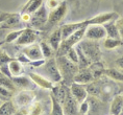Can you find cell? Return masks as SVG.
<instances>
[{"mask_svg":"<svg viewBox=\"0 0 123 115\" xmlns=\"http://www.w3.org/2000/svg\"><path fill=\"white\" fill-rule=\"evenodd\" d=\"M55 62H56L57 68L60 70L61 76H62V83H64L67 86H70V84L73 83V79H74L75 74L78 71L77 65L72 63L69 61L65 55H61V57L55 58Z\"/></svg>","mask_w":123,"mask_h":115,"instance_id":"6da1fadb","label":"cell"},{"mask_svg":"<svg viewBox=\"0 0 123 115\" xmlns=\"http://www.w3.org/2000/svg\"><path fill=\"white\" fill-rule=\"evenodd\" d=\"M78 46L80 47L81 51L84 52L86 58L89 60V62L93 63V62L101 61L102 58V52L100 49V45L98 41H93V40H88V39H82L78 43Z\"/></svg>","mask_w":123,"mask_h":115,"instance_id":"7a4b0ae2","label":"cell"},{"mask_svg":"<svg viewBox=\"0 0 123 115\" xmlns=\"http://www.w3.org/2000/svg\"><path fill=\"white\" fill-rule=\"evenodd\" d=\"M85 30H86V27H82V28L76 30V32L71 34L68 38L63 40L62 43H61V45H60V47H58V49H57V51H56V57L65 55L70 48H72V47H74L75 45H77L78 43L84 39Z\"/></svg>","mask_w":123,"mask_h":115,"instance_id":"3957f363","label":"cell"},{"mask_svg":"<svg viewBox=\"0 0 123 115\" xmlns=\"http://www.w3.org/2000/svg\"><path fill=\"white\" fill-rule=\"evenodd\" d=\"M35 98H36V94L31 90L23 89L20 90L19 92L15 93L12 101H14V104L16 105L17 108L21 109V108H28L35 101Z\"/></svg>","mask_w":123,"mask_h":115,"instance_id":"277c9868","label":"cell"},{"mask_svg":"<svg viewBox=\"0 0 123 115\" xmlns=\"http://www.w3.org/2000/svg\"><path fill=\"white\" fill-rule=\"evenodd\" d=\"M43 67H44V72L47 74L48 80L50 82H52L53 84H57L62 82V76H61L60 70L57 68L56 62H55V58L52 57L45 60Z\"/></svg>","mask_w":123,"mask_h":115,"instance_id":"5b68a950","label":"cell"},{"mask_svg":"<svg viewBox=\"0 0 123 115\" xmlns=\"http://www.w3.org/2000/svg\"><path fill=\"white\" fill-rule=\"evenodd\" d=\"M67 12H68V5L66 1H61V3L57 5L55 8L51 10L48 13L47 18V24L49 25H55L58 22H61L66 16Z\"/></svg>","mask_w":123,"mask_h":115,"instance_id":"8992f818","label":"cell"},{"mask_svg":"<svg viewBox=\"0 0 123 115\" xmlns=\"http://www.w3.org/2000/svg\"><path fill=\"white\" fill-rule=\"evenodd\" d=\"M47 18H48V12L45 5H42L39 10H37L35 13L30 15V19L28 21L29 23V28L37 29L39 27L43 26L44 24L47 23Z\"/></svg>","mask_w":123,"mask_h":115,"instance_id":"52a82bcc","label":"cell"},{"mask_svg":"<svg viewBox=\"0 0 123 115\" xmlns=\"http://www.w3.org/2000/svg\"><path fill=\"white\" fill-rule=\"evenodd\" d=\"M38 35H39V32H37L36 29L25 27V28L22 29L21 35L18 37V39L16 40V44L20 45V46L30 45L36 42L37 38H38Z\"/></svg>","mask_w":123,"mask_h":115,"instance_id":"ba28073f","label":"cell"},{"mask_svg":"<svg viewBox=\"0 0 123 115\" xmlns=\"http://www.w3.org/2000/svg\"><path fill=\"white\" fill-rule=\"evenodd\" d=\"M105 37H106V34L102 25H96V24H94V25H88L86 27L84 39L99 41V40H103Z\"/></svg>","mask_w":123,"mask_h":115,"instance_id":"9c48e42d","label":"cell"},{"mask_svg":"<svg viewBox=\"0 0 123 115\" xmlns=\"http://www.w3.org/2000/svg\"><path fill=\"white\" fill-rule=\"evenodd\" d=\"M62 108L65 115H77L78 114V102L75 101L70 93V90L67 93L65 99H64L63 104H62Z\"/></svg>","mask_w":123,"mask_h":115,"instance_id":"30bf717a","label":"cell"},{"mask_svg":"<svg viewBox=\"0 0 123 115\" xmlns=\"http://www.w3.org/2000/svg\"><path fill=\"white\" fill-rule=\"evenodd\" d=\"M118 17H119V14L116 13V12L102 13V14L97 15V16H94L93 18H91V19H88L87 23H88V25H94V24H96V25H102V24L106 23V22L116 20Z\"/></svg>","mask_w":123,"mask_h":115,"instance_id":"8fae6325","label":"cell"},{"mask_svg":"<svg viewBox=\"0 0 123 115\" xmlns=\"http://www.w3.org/2000/svg\"><path fill=\"white\" fill-rule=\"evenodd\" d=\"M69 90L70 93L73 97L75 98V101L80 104L84 101H86L88 97V92L86 89V85H81V84H77V83H72L69 86Z\"/></svg>","mask_w":123,"mask_h":115,"instance_id":"7c38bea8","label":"cell"},{"mask_svg":"<svg viewBox=\"0 0 123 115\" xmlns=\"http://www.w3.org/2000/svg\"><path fill=\"white\" fill-rule=\"evenodd\" d=\"M88 26V23H87V20H84V21H79V22H75V23H68V24H64L62 25L60 28H61V32H62V39L65 40L66 38L73 34L76 30L82 28V27H87Z\"/></svg>","mask_w":123,"mask_h":115,"instance_id":"4fadbf2b","label":"cell"},{"mask_svg":"<svg viewBox=\"0 0 123 115\" xmlns=\"http://www.w3.org/2000/svg\"><path fill=\"white\" fill-rule=\"evenodd\" d=\"M22 52L27 57L29 61H36V60H41V59H44L42 55L41 49H40V46L38 43H32L30 45L24 46Z\"/></svg>","mask_w":123,"mask_h":115,"instance_id":"5bb4252c","label":"cell"},{"mask_svg":"<svg viewBox=\"0 0 123 115\" xmlns=\"http://www.w3.org/2000/svg\"><path fill=\"white\" fill-rule=\"evenodd\" d=\"M68 91H69V87L65 85L64 83L60 82V83H57L56 85H53V87H52V89H51V95L62 105Z\"/></svg>","mask_w":123,"mask_h":115,"instance_id":"9a60e30c","label":"cell"},{"mask_svg":"<svg viewBox=\"0 0 123 115\" xmlns=\"http://www.w3.org/2000/svg\"><path fill=\"white\" fill-rule=\"evenodd\" d=\"M28 77L33 84H36L37 86L41 87V88H43V89H46V90H51L52 87H53V85H54V84L52 82H50L47 77L40 75L39 73L30 72L28 74Z\"/></svg>","mask_w":123,"mask_h":115,"instance_id":"2e32d148","label":"cell"},{"mask_svg":"<svg viewBox=\"0 0 123 115\" xmlns=\"http://www.w3.org/2000/svg\"><path fill=\"white\" fill-rule=\"evenodd\" d=\"M22 24L20 18V14H11V16L7 18L6 20H4L3 22L0 24V29L4 30V29H15V28H19V26Z\"/></svg>","mask_w":123,"mask_h":115,"instance_id":"e0dca14e","label":"cell"},{"mask_svg":"<svg viewBox=\"0 0 123 115\" xmlns=\"http://www.w3.org/2000/svg\"><path fill=\"white\" fill-rule=\"evenodd\" d=\"M92 81H94V77L92 75L91 71L89 70V68H82V69H78L77 73L75 74L74 79H73V83L88 85Z\"/></svg>","mask_w":123,"mask_h":115,"instance_id":"ac0fdd59","label":"cell"},{"mask_svg":"<svg viewBox=\"0 0 123 115\" xmlns=\"http://www.w3.org/2000/svg\"><path fill=\"white\" fill-rule=\"evenodd\" d=\"M122 109H123V95L122 92H120L119 94H116L112 99L110 107V113L111 115H120L122 114Z\"/></svg>","mask_w":123,"mask_h":115,"instance_id":"d6986e66","label":"cell"},{"mask_svg":"<svg viewBox=\"0 0 123 115\" xmlns=\"http://www.w3.org/2000/svg\"><path fill=\"white\" fill-rule=\"evenodd\" d=\"M62 41H63V39H62V32H61V28L58 27V28L54 29L51 35L49 36L47 43L52 48V50H53L54 52H56L58 47H60Z\"/></svg>","mask_w":123,"mask_h":115,"instance_id":"ffe728a7","label":"cell"},{"mask_svg":"<svg viewBox=\"0 0 123 115\" xmlns=\"http://www.w3.org/2000/svg\"><path fill=\"white\" fill-rule=\"evenodd\" d=\"M89 70L91 71L92 75H93L94 80L100 79L101 75L103 74L104 70H105V66H104V63L101 61H97V62H93L89 65Z\"/></svg>","mask_w":123,"mask_h":115,"instance_id":"44dd1931","label":"cell"},{"mask_svg":"<svg viewBox=\"0 0 123 115\" xmlns=\"http://www.w3.org/2000/svg\"><path fill=\"white\" fill-rule=\"evenodd\" d=\"M7 66H8V70H10L12 77L13 76H20V75H22L23 72H24L23 64L18 60H16L15 58L11 62H8Z\"/></svg>","mask_w":123,"mask_h":115,"instance_id":"7402d4cb","label":"cell"},{"mask_svg":"<svg viewBox=\"0 0 123 115\" xmlns=\"http://www.w3.org/2000/svg\"><path fill=\"white\" fill-rule=\"evenodd\" d=\"M43 5V0H28V2L24 5L20 14H29L31 15L37 10H39Z\"/></svg>","mask_w":123,"mask_h":115,"instance_id":"603a6c76","label":"cell"},{"mask_svg":"<svg viewBox=\"0 0 123 115\" xmlns=\"http://www.w3.org/2000/svg\"><path fill=\"white\" fill-rule=\"evenodd\" d=\"M12 82L14 83V85L16 86L17 89H27L28 87L30 86V83L31 81L29 80V77L27 76H23V75H20V76H13L11 77Z\"/></svg>","mask_w":123,"mask_h":115,"instance_id":"cb8c5ba5","label":"cell"},{"mask_svg":"<svg viewBox=\"0 0 123 115\" xmlns=\"http://www.w3.org/2000/svg\"><path fill=\"white\" fill-rule=\"evenodd\" d=\"M101 84L99 79L92 81L91 83H89L88 85H86V89H87L88 94H90L92 96H99L100 91H101Z\"/></svg>","mask_w":123,"mask_h":115,"instance_id":"d4e9b609","label":"cell"},{"mask_svg":"<svg viewBox=\"0 0 123 115\" xmlns=\"http://www.w3.org/2000/svg\"><path fill=\"white\" fill-rule=\"evenodd\" d=\"M18 110L16 105L12 101H3L0 106V115H13L15 112Z\"/></svg>","mask_w":123,"mask_h":115,"instance_id":"484cf974","label":"cell"},{"mask_svg":"<svg viewBox=\"0 0 123 115\" xmlns=\"http://www.w3.org/2000/svg\"><path fill=\"white\" fill-rule=\"evenodd\" d=\"M102 26L104 27V30H105L107 38H116V39L121 38L119 35V33H118V30L116 28V25H115V23H114V21H110V22L104 23V24H102Z\"/></svg>","mask_w":123,"mask_h":115,"instance_id":"4316f807","label":"cell"},{"mask_svg":"<svg viewBox=\"0 0 123 115\" xmlns=\"http://www.w3.org/2000/svg\"><path fill=\"white\" fill-rule=\"evenodd\" d=\"M74 47H75L76 54H77V67H78V69L88 68L89 65H90V62H89V60L86 58V55L84 54V52L81 51V49L78 46V44L75 45Z\"/></svg>","mask_w":123,"mask_h":115,"instance_id":"83f0119b","label":"cell"},{"mask_svg":"<svg viewBox=\"0 0 123 115\" xmlns=\"http://www.w3.org/2000/svg\"><path fill=\"white\" fill-rule=\"evenodd\" d=\"M103 74H105L109 79H111L112 81H115V82L122 83V81H123L122 71H119L115 69V68H105Z\"/></svg>","mask_w":123,"mask_h":115,"instance_id":"f1b7e54d","label":"cell"},{"mask_svg":"<svg viewBox=\"0 0 123 115\" xmlns=\"http://www.w3.org/2000/svg\"><path fill=\"white\" fill-rule=\"evenodd\" d=\"M119 46H122V39L121 38H104L103 39V47L105 49H115Z\"/></svg>","mask_w":123,"mask_h":115,"instance_id":"f546056e","label":"cell"},{"mask_svg":"<svg viewBox=\"0 0 123 115\" xmlns=\"http://www.w3.org/2000/svg\"><path fill=\"white\" fill-rule=\"evenodd\" d=\"M39 46H40V49H41V52H42V55L45 60H47L49 58H52L54 51L52 50V48L49 46V44L47 42H41L39 43Z\"/></svg>","mask_w":123,"mask_h":115,"instance_id":"4dcf8cb0","label":"cell"},{"mask_svg":"<svg viewBox=\"0 0 123 115\" xmlns=\"http://www.w3.org/2000/svg\"><path fill=\"white\" fill-rule=\"evenodd\" d=\"M50 98H51V114L50 115H65L63 108H62V105L51 94H50Z\"/></svg>","mask_w":123,"mask_h":115,"instance_id":"1f68e13d","label":"cell"},{"mask_svg":"<svg viewBox=\"0 0 123 115\" xmlns=\"http://www.w3.org/2000/svg\"><path fill=\"white\" fill-rule=\"evenodd\" d=\"M28 115H42L43 113V106L40 101H33L31 105L27 108Z\"/></svg>","mask_w":123,"mask_h":115,"instance_id":"d6a6232c","label":"cell"},{"mask_svg":"<svg viewBox=\"0 0 123 115\" xmlns=\"http://www.w3.org/2000/svg\"><path fill=\"white\" fill-rule=\"evenodd\" d=\"M14 95H15V92H13L12 90L0 86V99H1L2 102L6 101H11L14 97Z\"/></svg>","mask_w":123,"mask_h":115,"instance_id":"836d02e7","label":"cell"},{"mask_svg":"<svg viewBox=\"0 0 123 115\" xmlns=\"http://www.w3.org/2000/svg\"><path fill=\"white\" fill-rule=\"evenodd\" d=\"M23 29V28H22ZM22 29H16V30H12L6 35L5 37V40L4 42L5 43H13V42H16V40L18 39V37L21 35L22 33Z\"/></svg>","mask_w":123,"mask_h":115,"instance_id":"e575fe53","label":"cell"},{"mask_svg":"<svg viewBox=\"0 0 123 115\" xmlns=\"http://www.w3.org/2000/svg\"><path fill=\"white\" fill-rule=\"evenodd\" d=\"M89 110H90V102L88 101V99L78 104V114L86 115L89 112Z\"/></svg>","mask_w":123,"mask_h":115,"instance_id":"d590c367","label":"cell"},{"mask_svg":"<svg viewBox=\"0 0 123 115\" xmlns=\"http://www.w3.org/2000/svg\"><path fill=\"white\" fill-rule=\"evenodd\" d=\"M65 57L68 59L69 61H71L72 63H74L77 65V54H76V50H75V47H72L70 48L67 54H65Z\"/></svg>","mask_w":123,"mask_h":115,"instance_id":"8d00e7d4","label":"cell"},{"mask_svg":"<svg viewBox=\"0 0 123 115\" xmlns=\"http://www.w3.org/2000/svg\"><path fill=\"white\" fill-rule=\"evenodd\" d=\"M13 59L14 58H11L10 55L6 54V52L2 50L1 52H0V67L3 66V65L8 64V62H11Z\"/></svg>","mask_w":123,"mask_h":115,"instance_id":"74e56055","label":"cell"},{"mask_svg":"<svg viewBox=\"0 0 123 115\" xmlns=\"http://www.w3.org/2000/svg\"><path fill=\"white\" fill-rule=\"evenodd\" d=\"M114 23H115L116 28L118 30L120 37L122 38V36H123V19H122V17H118L116 20H114Z\"/></svg>","mask_w":123,"mask_h":115,"instance_id":"f35d334b","label":"cell"},{"mask_svg":"<svg viewBox=\"0 0 123 115\" xmlns=\"http://www.w3.org/2000/svg\"><path fill=\"white\" fill-rule=\"evenodd\" d=\"M60 3H61L60 0H47V2H46V4H45V7L49 8V10L51 11V10H53V8L56 7Z\"/></svg>","mask_w":123,"mask_h":115,"instance_id":"ab89813d","label":"cell"},{"mask_svg":"<svg viewBox=\"0 0 123 115\" xmlns=\"http://www.w3.org/2000/svg\"><path fill=\"white\" fill-rule=\"evenodd\" d=\"M45 63V59H41V60H36V61H30L27 65H30L31 67L33 68H39V67H41L43 66Z\"/></svg>","mask_w":123,"mask_h":115,"instance_id":"60d3db41","label":"cell"},{"mask_svg":"<svg viewBox=\"0 0 123 115\" xmlns=\"http://www.w3.org/2000/svg\"><path fill=\"white\" fill-rule=\"evenodd\" d=\"M13 115H28V110H27V108H21L17 110Z\"/></svg>","mask_w":123,"mask_h":115,"instance_id":"b9f144b4","label":"cell"},{"mask_svg":"<svg viewBox=\"0 0 123 115\" xmlns=\"http://www.w3.org/2000/svg\"><path fill=\"white\" fill-rule=\"evenodd\" d=\"M11 16V13H0V24Z\"/></svg>","mask_w":123,"mask_h":115,"instance_id":"7bdbcfd3","label":"cell"},{"mask_svg":"<svg viewBox=\"0 0 123 115\" xmlns=\"http://www.w3.org/2000/svg\"><path fill=\"white\" fill-rule=\"evenodd\" d=\"M122 61H123V59H122V58H120V59H118V60L116 61L117 66L120 67V69H121V70H122V67H123V65H122Z\"/></svg>","mask_w":123,"mask_h":115,"instance_id":"ee69618b","label":"cell"},{"mask_svg":"<svg viewBox=\"0 0 123 115\" xmlns=\"http://www.w3.org/2000/svg\"><path fill=\"white\" fill-rule=\"evenodd\" d=\"M1 104H2V101H1V99H0V106H1Z\"/></svg>","mask_w":123,"mask_h":115,"instance_id":"f6af8a7d","label":"cell"},{"mask_svg":"<svg viewBox=\"0 0 123 115\" xmlns=\"http://www.w3.org/2000/svg\"><path fill=\"white\" fill-rule=\"evenodd\" d=\"M1 51H2V49H1V48H0V52H1Z\"/></svg>","mask_w":123,"mask_h":115,"instance_id":"bcb514c9","label":"cell"},{"mask_svg":"<svg viewBox=\"0 0 123 115\" xmlns=\"http://www.w3.org/2000/svg\"><path fill=\"white\" fill-rule=\"evenodd\" d=\"M0 30H1V29H0Z\"/></svg>","mask_w":123,"mask_h":115,"instance_id":"7dc6e473","label":"cell"}]
</instances>
